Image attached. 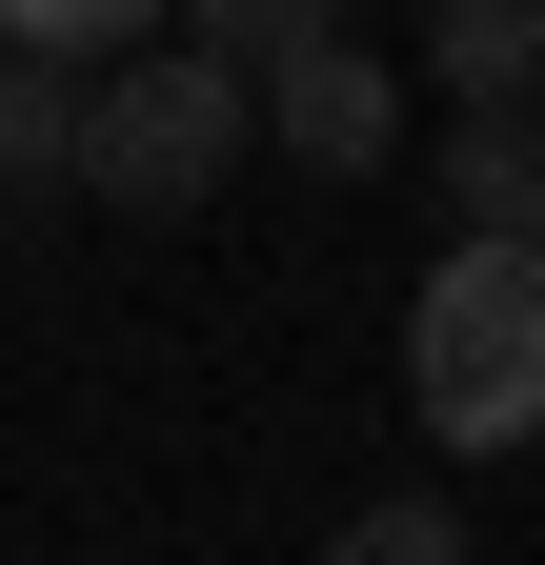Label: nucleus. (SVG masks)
<instances>
[{"instance_id":"nucleus-1","label":"nucleus","mask_w":545,"mask_h":565,"mask_svg":"<svg viewBox=\"0 0 545 565\" xmlns=\"http://www.w3.org/2000/svg\"><path fill=\"white\" fill-rule=\"evenodd\" d=\"M404 424L445 465L545 445V243L525 223H445V263L404 282Z\"/></svg>"},{"instance_id":"nucleus-2","label":"nucleus","mask_w":545,"mask_h":565,"mask_svg":"<svg viewBox=\"0 0 545 565\" xmlns=\"http://www.w3.org/2000/svg\"><path fill=\"white\" fill-rule=\"evenodd\" d=\"M243 141H263V82H243L223 41L142 21L121 61H82V182H101V202H142V223H182Z\"/></svg>"},{"instance_id":"nucleus-3","label":"nucleus","mask_w":545,"mask_h":565,"mask_svg":"<svg viewBox=\"0 0 545 565\" xmlns=\"http://www.w3.org/2000/svg\"><path fill=\"white\" fill-rule=\"evenodd\" d=\"M243 82H263V141H284L303 182H384V162H404V82H384V61H364L344 21H303V41H263Z\"/></svg>"},{"instance_id":"nucleus-4","label":"nucleus","mask_w":545,"mask_h":565,"mask_svg":"<svg viewBox=\"0 0 545 565\" xmlns=\"http://www.w3.org/2000/svg\"><path fill=\"white\" fill-rule=\"evenodd\" d=\"M82 182V61L61 41H0V202Z\"/></svg>"},{"instance_id":"nucleus-5","label":"nucleus","mask_w":545,"mask_h":565,"mask_svg":"<svg viewBox=\"0 0 545 565\" xmlns=\"http://www.w3.org/2000/svg\"><path fill=\"white\" fill-rule=\"evenodd\" d=\"M545 182V102H445V223H525Z\"/></svg>"},{"instance_id":"nucleus-6","label":"nucleus","mask_w":545,"mask_h":565,"mask_svg":"<svg viewBox=\"0 0 545 565\" xmlns=\"http://www.w3.org/2000/svg\"><path fill=\"white\" fill-rule=\"evenodd\" d=\"M425 61H445V102H545V0H445Z\"/></svg>"},{"instance_id":"nucleus-7","label":"nucleus","mask_w":545,"mask_h":565,"mask_svg":"<svg viewBox=\"0 0 545 565\" xmlns=\"http://www.w3.org/2000/svg\"><path fill=\"white\" fill-rule=\"evenodd\" d=\"M464 545V505L445 484H384V505H344V565H445Z\"/></svg>"},{"instance_id":"nucleus-8","label":"nucleus","mask_w":545,"mask_h":565,"mask_svg":"<svg viewBox=\"0 0 545 565\" xmlns=\"http://www.w3.org/2000/svg\"><path fill=\"white\" fill-rule=\"evenodd\" d=\"M162 0H0V41H61V61H121Z\"/></svg>"},{"instance_id":"nucleus-9","label":"nucleus","mask_w":545,"mask_h":565,"mask_svg":"<svg viewBox=\"0 0 545 565\" xmlns=\"http://www.w3.org/2000/svg\"><path fill=\"white\" fill-rule=\"evenodd\" d=\"M182 41H223V61H263V41H303V21H344V0H162Z\"/></svg>"},{"instance_id":"nucleus-10","label":"nucleus","mask_w":545,"mask_h":565,"mask_svg":"<svg viewBox=\"0 0 545 565\" xmlns=\"http://www.w3.org/2000/svg\"><path fill=\"white\" fill-rule=\"evenodd\" d=\"M525 243H545V182H525Z\"/></svg>"}]
</instances>
